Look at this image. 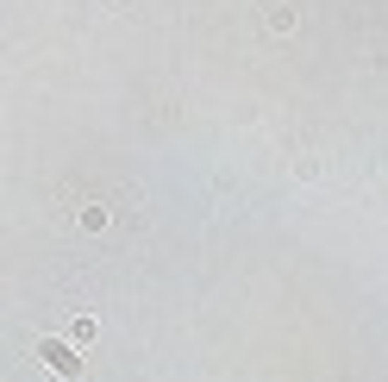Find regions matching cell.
I'll return each instance as SVG.
<instances>
[{"label":"cell","mask_w":388,"mask_h":382,"mask_svg":"<svg viewBox=\"0 0 388 382\" xmlns=\"http://www.w3.org/2000/svg\"><path fill=\"white\" fill-rule=\"evenodd\" d=\"M38 357L57 370V376H76V370H82V357H76V338H69V345H63V338H44Z\"/></svg>","instance_id":"obj_1"}]
</instances>
